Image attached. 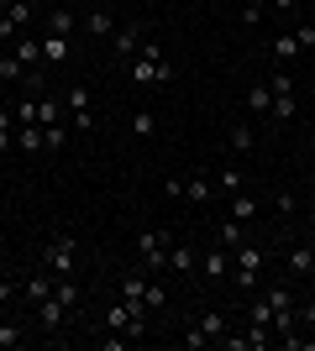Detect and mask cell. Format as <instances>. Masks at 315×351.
<instances>
[{"label":"cell","mask_w":315,"mask_h":351,"mask_svg":"<svg viewBox=\"0 0 315 351\" xmlns=\"http://www.w3.org/2000/svg\"><path fill=\"white\" fill-rule=\"evenodd\" d=\"M268 5H273L279 16H294V5H300V0H268Z\"/></svg>","instance_id":"39"},{"label":"cell","mask_w":315,"mask_h":351,"mask_svg":"<svg viewBox=\"0 0 315 351\" xmlns=\"http://www.w3.org/2000/svg\"><path fill=\"white\" fill-rule=\"evenodd\" d=\"M27 63H21V58H16V53H5V58H0V79H5V84H21V79H27Z\"/></svg>","instance_id":"25"},{"label":"cell","mask_w":315,"mask_h":351,"mask_svg":"<svg viewBox=\"0 0 315 351\" xmlns=\"http://www.w3.org/2000/svg\"><path fill=\"white\" fill-rule=\"evenodd\" d=\"M168 267H174V273H195V267H200L195 247H168Z\"/></svg>","instance_id":"23"},{"label":"cell","mask_w":315,"mask_h":351,"mask_svg":"<svg viewBox=\"0 0 315 351\" xmlns=\"http://www.w3.org/2000/svg\"><path fill=\"white\" fill-rule=\"evenodd\" d=\"M32 116H37V126H58V121H63V105L47 100V95H32Z\"/></svg>","instance_id":"16"},{"label":"cell","mask_w":315,"mask_h":351,"mask_svg":"<svg viewBox=\"0 0 315 351\" xmlns=\"http://www.w3.org/2000/svg\"><path fill=\"white\" fill-rule=\"evenodd\" d=\"M53 289H58V278H53V273H47V267H43V273H32V278H27V289H21V299H27V304H43V299H47V293H53Z\"/></svg>","instance_id":"12"},{"label":"cell","mask_w":315,"mask_h":351,"mask_svg":"<svg viewBox=\"0 0 315 351\" xmlns=\"http://www.w3.org/2000/svg\"><path fill=\"white\" fill-rule=\"evenodd\" d=\"M21 341H27V325L16 320V315H11V320H0V351H11V346H21Z\"/></svg>","instance_id":"22"},{"label":"cell","mask_w":315,"mask_h":351,"mask_svg":"<svg viewBox=\"0 0 315 351\" xmlns=\"http://www.w3.org/2000/svg\"><path fill=\"white\" fill-rule=\"evenodd\" d=\"M63 110L74 116V132H95V95H90L84 84H74V89H69Z\"/></svg>","instance_id":"6"},{"label":"cell","mask_w":315,"mask_h":351,"mask_svg":"<svg viewBox=\"0 0 315 351\" xmlns=\"http://www.w3.org/2000/svg\"><path fill=\"white\" fill-rule=\"evenodd\" d=\"M126 79H132V84H174V63L168 58H142V53H137V58L126 63Z\"/></svg>","instance_id":"5"},{"label":"cell","mask_w":315,"mask_h":351,"mask_svg":"<svg viewBox=\"0 0 315 351\" xmlns=\"http://www.w3.org/2000/svg\"><path fill=\"white\" fill-rule=\"evenodd\" d=\"M231 267H237V257H231V247H221V241H215V252L200 257V273H205L210 283H226V278H231Z\"/></svg>","instance_id":"7"},{"label":"cell","mask_w":315,"mask_h":351,"mask_svg":"<svg viewBox=\"0 0 315 351\" xmlns=\"http://www.w3.org/2000/svg\"><path fill=\"white\" fill-rule=\"evenodd\" d=\"M305 278H310V283H315V263H310V273H305Z\"/></svg>","instance_id":"42"},{"label":"cell","mask_w":315,"mask_h":351,"mask_svg":"<svg viewBox=\"0 0 315 351\" xmlns=\"http://www.w3.org/2000/svg\"><path fill=\"white\" fill-rule=\"evenodd\" d=\"M310 5H315V0H310Z\"/></svg>","instance_id":"45"},{"label":"cell","mask_w":315,"mask_h":351,"mask_svg":"<svg viewBox=\"0 0 315 351\" xmlns=\"http://www.w3.org/2000/svg\"><path fill=\"white\" fill-rule=\"evenodd\" d=\"M0 105H5V79H0Z\"/></svg>","instance_id":"41"},{"label":"cell","mask_w":315,"mask_h":351,"mask_svg":"<svg viewBox=\"0 0 315 351\" xmlns=\"http://www.w3.org/2000/svg\"><path fill=\"white\" fill-rule=\"evenodd\" d=\"M263 299H268V304H273V315H300V293L289 289V283H279V289H268V293H263Z\"/></svg>","instance_id":"13"},{"label":"cell","mask_w":315,"mask_h":351,"mask_svg":"<svg viewBox=\"0 0 315 351\" xmlns=\"http://www.w3.org/2000/svg\"><path fill=\"white\" fill-rule=\"evenodd\" d=\"M11 53H16L21 63H27V69H43V37H21V43H16Z\"/></svg>","instance_id":"20"},{"label":"cell","mask_w":315,"mask_h":351,"mask_svg":"<svg viewBox=\"0 0 315 351\" xmlns=\"http://www.w3.org/2000/svg\"><path fill=\"white\" fill-rule=\"evenodd\" d=\"M226 215L247 226V220H257V199H253V194H247V189H242V194H231V205H226Z\"/></svg>","instance_id":"19"},{"label":"cell","mask_w":315,"mask_h":351,"mask_svg":"<svg viewBox=\"0 0 315 351\" xmlns=\"http://www.w3.org/2000/svg\"><path fill=\"white\" fill-rule=\"evenodd\" d=\"M0 320H11V304H0Z\"/></svg>","instance_id":"40"},{"label":"cell","mask_w":315,"mask_h":351,"mask_svg":"<svg viewBox=\"0 0 315 351\" xmlns=\"http://www.w3.org/2000/svg\"><path fill=\"white\" fill-rule=\"evenodd\" d=\"M16 32H21V27H16V21H11V16H5V11H0V43H11V37H16Z\"/></svg>","instance_id":"38"},{"label":"cell","mask_w":315,"mask_h":351,"mask_svg":"<svg viewBox=\"0 0 315 351\" xmlns=\"http://www.w3.org/2000/svg\"><path fill=\"white\" fill-rule=\"evenodd\" d=\"M63 136H69V126H63V121H58V126H43V152H58Z\"/></svg>","instance_id":"31"},{"label":"cell","mask_w":315,"mask_h":351,"mask_svg":"<svg viewBox=\"0 0 315 351\" xmlns=\"http://www.w3.org/2000/svg\"><path fill=\"white\" fill-rule=\"evenodd\" d=\"M63 5H74V0H63Z\"/></svg>","instance_id":"43"},{"label":"cell","mask_w":315,"mask_h":351,"mask_svg":"<svg viewBox=\"0 0 315 351\" xmlns=\"http://www.w3.org/2000/svg\"><path fill=\"white\" fill-rule=\"evenodd\" d=\"M268 84H273V121L289 126V121L300 116V105H294V73L279 69V73H268Z\"/></svg>","instance_id":"4"},{"label":"cell","mask_w":315,"mask_h":351,"mask_svg":"<svg viewBox=\"0 0 315 351\" xmlns=\"http://www.w3.org/2000/svg\"><path fill=\"white\" fill-rule=\"evenodd\" d=\"M263 11H268V0H242V21H247V27H257Z\"/></svg>","instance_id":"33"},{"label":"cell","mask_w":315,"mask_h":351,"mask_svg":"<svg viewBox=\"0 0 315 351\" xmlns=\"http://www.w3.org/2000/svg\"><path fill=\"white\" fill-rule=\"evenodd\" d=\"M32 309H37V325H43L47 336H53V330H63V320H69V304H63L58 293H47L43 304H32Z\"/></svg>","instance_id":"8"},{"label":"cell","mask_w":315,"mask_h":351,"mask_svg":"<svg viewBox=\"0 0 315 351\" xmlns=\"http://www.w3.org/2000/svg\"><path fill=\"white\" fill-rule=\"evenodd\" d=\"M184 199L210 205V199H215V184H210V178H184Z\"/></svg>","instance_id":"21"},{"label":"cell","mask_w":315,"mask_h":351,"mask_svg":"<svg viewBox=\"0 0 315 351\" xmlns=\"http://www.w3.org/2000/svg\"><path fill=\"white\" fill-rule=\"evenodd\" d=\"M215 189H226V194H242V173H237V168H221V173H215Z\"/></svg>","instance_id":"32"},{"label":"cell","mask_w":315,"mask_h":351,"mask_svg":"<svg viewBox=\"0 0 315 351\" xmlns=\"http://www.w3.org/2000/svg\"><path fill=\"white\" fill-rule=\"evenodd\" d=\"M126 132H132V136H152V132H158V116H152V110H132Z\"/></svg>","instance_id":"26"},{"label":"cell","mask_w":315,"mask_h":351,"mask_svg":"<svg viewBox=\"0 0 315 351\" xmlns=\"http://www.w3.org/2000/svg\"><path fill=\"white\" fill-rule=\"evenodd\" d=\"M310 263H315V252H310V241H300V247L289 252V273H310Z\"/></svg>","instance_id":"27"},{"label":"cell","mask_w":315,"mask_h":351,"mask_svg":"<svg viewBox=\"0 0 315 351\" xmlns=\"http://www.w3.org/2000/svg\"><path fill=\"white\" fill-rule=\"evenodd\" d=\"M47 32L53 37H74V5H53L47 11Z\"/></svg>","instance_id":"18"},{"label":"cell","mask_w":315,"mask_h":351,"mask_svg":"<svg viewBox=\"0 0 315 351\" xmlns=\"http://www.w3.org/2000/svg\"><path fill=\"white\" fill-rule=\"evenodd\" d=\"M84 32H90V37H110V32H116L110 11H105V5H90V11H84Z\"/></svg>","instance_id":"17"},{"label":"cell","mask_w":315,"mask_h":351,"mask_svg":"<svg viewBox=\"0 0 315 351\" xmlns=\"http://www.w3.org/2000/svg\"><path fill=\"white\" fill-rule=\"evenodd\" d=\"M300 325H310V330H315V293H305V299H300Z\"/></svg>","instance_id":"37"},{"label":"cell","mask_w":315,"mask_h":351,"mask_svg":"<svg viewBox=\"0 0 315 351\" xmlns=\"http://www.w3.org/2000/svg\"><path fill=\"white\" fill-rule=\"evenodd\" d=\"M215 241L237 252V247H242V220H231V215H226V226H221V236H215Z\"/></svg>","instance_id":"28"},{"label":"cell","mask_w":315,"mask_h":351,"mask_svg":"<svg viewBox=\"0 0 315 351\" xmlns=\"http://www.w3.org/2000/svg\"><path fill=\"white\" fill-rule=\"evenodd\" d=\"M247 110H253L257 121L273 116V84L268 79H253V84H247Z\"/></svg>","instance_id":"9"},{"label":"cell","mask_w":315,"mask_h":351,"mask_svg":"<svg viewBox=\"0 0 315 351\" xmlns=\"http://www.w3.org/2000/svg\"><path fill=\"white\" fill-rule=\"evenodd\" d=\"M69 53H74V43H69V37H53V32L43 37V69H58V63H69Z\"/></svg>","instance_id":"11"},{"label":"cell","mask_w":315,"mask_h":351,"mask_svg":"<svg viewBox=\"0 0 315 351\" xmlns=\"http://www.w3.org/2000/svg\"><path fill=\"white\" fill-rule=\"evenodd\" d=\"M16 147L21 152H43V126L32 121V126H16Z\"/></svg>","instance_id":"24"},{"label":"cell","mask_w":315,"mask_h":351,"mask_svg":"<svg viewBox=\"0 0 315 351\" xmlns=\"http://www.w3.org/2000/svg\"><path fill=\"white\" fill-rule=\"evenodd\" d=\"M5 16H11L16 27H27V21H32V5H27V0H11V5H5Z\"/></svg>","instance_id":"36"},{"label":"cell","mask_w":315,"mask_h":351,"mask_svg":"<svg viewBox=\"0 0 315 351\" xmlns=\"http://www.w3.org/2000/svg\"><path fill=\"white\" fill-rule=\"evenodd\" d=\"M247 320H253V325H268V330H273V304H268V299H253Z\"/></svg>","instance_id":"30"},{"label":"cell","mask_w":315,"mask_h":351,"mask_svg":"<svg viewBox=\"0 0 315 351\" xmlns=\"http://www.w3.org/2000/svg\"><path fill=\"white\" fill-rule=\"evenodd\" d=\"M142 304H148V309H163L168 304V293H163V283H158V278H148V299H142Z\"/></svg>","instance_id":"34"},{"label":"cell","mask_w":315,"mask_h":351,"mask_svg":"<svg viewBox=\"0 0 315 351\" xmlns=\"http://www.w3.org/2000/svg\"><path fill=\"white\" fill-rule=\"evenodd\" d=\"M310 252H315V241H310Z\"/></svg>","instance_id":"44"},{"label":"cell","mask_w":315,"mask_h":351,"mask_svg":"<svg viewBox=\"0 0 315 351\" xmlns=\"http://www.w3.org/2000/svg\"><path fill=\"white\" fill-rule=\"evenodd\" d=\"M43 267L53 273V278H74V267H79V247H74V236H53L43 247Z\"/></svg>","instance_id":"2"},{"label":"cell","mask_w":315,"mask_h":351,"mask_svg":"<svg viewBox=\"0 0 315 351\" xmlns=\"http://www.w3.org/2000/svg\"><path fill=\"white\" fill-rule=\"evenodd\" d=\"M268 53H273V63H279V69H289V58H300V43H294V32H279V37L268 43Z\"/></svg>","instance_id":"15"},{"label":"cell","mask_w":315,"mask_h":351,"mask_svg":"<svg viewBox=\"0 0 315 351\" xmlns=\"http://www.w3.org/2000/svg\"><path fill=\"white\" fill-rule=\"evenodd\" d=\"M226 330H231V315H226V309H205V315L195 320V330L184 336V346L200 351V346H210V341H221Z\"/></svg>","instance_id":"3"},{"label":"cell","mask_w":315,"mask_h":351,"mask_svg":"<svg viewBox=\"0 0 315 351\" xmlns=\"http://www.w3.org/2000/svg\"><path fill=\"white\" fill-rule=\"evenodd\" d=\"M231 147H237V152H253V147H257V132H253V126H231Z\"/></svg>","instance_id":"29"},{"label":"cell","mask_w":315,"mask_h":351,"mask_svg":"<svg viewBox=\"0 0 315 351\" xmlns=\"http://www.w3.org/2000/svg\"><path fill=\"white\" fill-rule=\"evenodd\" d=\"M116 299H126V304H142L148 299V273H126V278L116 283ZM148 309V304H142Z\"/></svg>","instance_id":"10"},{"label":"cell","mask_w":315,"mask_h":351,"mask_svg":"<svg viewBox=\"0 0 315 351\" xmlns=\"http://www.w3.org/2000/svg\"><path fill=\"white\" fill-rule=\"evenodd\" d=\"M137 53H142V27H121V32H116V58L132 63Z\"/></svg>","instance_id":"14"},{"label":"cell","mask_w":315,"mask_h":351,"mask_svg":"<svg viewBox=\"0 0 315 351\" xmlns=\"http://www.w3.org/2000/svg\"><path fill=\"white\" fill-rule=\"evenodd\" d=\"M294 43H300V53H310L315 47V21H300V27H294Z\"/></svg>","instance_id":"35"},{"label":"cell","mask_w":315,"mask_h":351,"mask_svg":"<svg viewBox=\"0 0 315 351\" xmlns=\"http://www.w3.org/2000/svg\"><path fill=\"white\" fill-rule=\"evenodd\" d=\"M132 247H137V257H142V273L158 278V273L168 267V247H174V236H168V231H137Z\"/></svg>","instance_id":"1"}]
</instances>
